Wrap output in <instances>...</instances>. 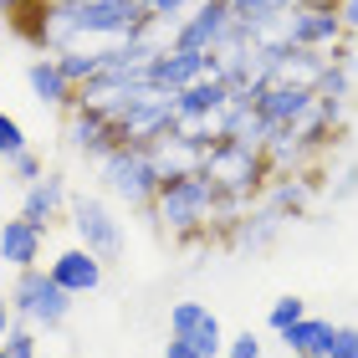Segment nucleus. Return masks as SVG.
Returning <instances> with one entry per match:
<instances>
[{"instance_id":"f257e3e1","label":"nucleus","mask_w":358,"mask_h":358,"mask_svg":"<svg viewBox=\"0 0 358 358\" xmlns=\"http://www.w3.org/2000/svg\"><path fill=\"white\" fill-rule=\"evenodd\" d=\"M149 26L143 0H52V21H46V46L72 52L77 41H128Z\"/></svg>"},{"instance_id":"f03ea898","label":"nucleus","mask_w":358,"mask_h":358,"mask_svg":"<svg viewBox=\"0 0 358 358\" xmlns=\"http://www.w3.org/2000/svg\"><path fill=\"white\" fill-rule=\"evenodd\" d=\"M220 200H225V189L205 169H189V174L164 179V189H159V200H154V220H159V231H169V236H194V231H205V225L215 220Z\"/></svg>"},{"instance_id":"7ed1b4c3","label":"nucleus","mask_w":358,"mask_h":358,"mask_svg":"<svg viewBox=\"0 0 358 358\" xmlns=\"http://www.w3.org/2000/svg\"><path fill=\"white\" fill-rule=\"evenodd\" d=\"M10 307H15V322L52 333V328H62V322H67V313H72V292H62L52 271L31 266V271H15Z\"/></svg>"},{"instance_id":"20e7f679","label":"nucleus","mask_w":358,"mask_h":358,"mask_svg":"<svg viewBox=\"0 0 358 358\" xmlns=\"http://www.w3.org/2000/svg\"><path fill=\"white\" fill-rule=\"evenodd\" d=\"M97 164H103L108 189L118 194L123 205H154L159 189H164V174H159L154 154L138 149V143H118V149H113L108 159H97Z\"/></svg>"},{"instance_id":"39448f33","label":"nucleus","mask_w":358,"mask_h":358,"mask_svg":"<svg viewBox=\"0 0 358 358\" xmlns=\"http://www.w3.org/2000/svg\"><path fill=\"white\" fill-rule=\"evenodd\" d=\"M266 154L262 149H251V143H236V138H215L205 149V174L215 179V185L225 189V194H246V189H256L266 179Z\"/></svg>"},{"instance_id":"423d86ee","label":"nucleus","mask_w":358,"mask_h":358,"mask_svg":"<svg viewBox=\"0 0 358 358\" xmlns=\"http://www.w3.org/2000/svg\"><path fill=\"white\" fill-rule=\"evenodd\" d=\"M72 231H77V241H83L103 266L123 256V225L113 220V210L97 200V194H77V200H72Z\"/></svg>"},{"instance_id":"0eeeda50","label":"nucleus","mask_w":358,"mask_h":358,"mask_svg":"<svg viewBox=\"0 0 358 358\" xmlns=\"http://www.w3.org/2000/svg\"><path fill=\"white\" fill-rule=\"evenodd\" d=\"M169 338H179L185 348H194L200 358H225V328L205 302H174L169 307Z\"/></svg>"},{"instance_id":"6e6552de","label":"nucleus","mask_w":358,"mask_h":358,"mask_svg":"<svg viewBox=\"0 0 358 358\" xmlns=\"http://www.w3.org/2000/svg\"><path fill=\"white\" fill-rule=\"evenodd\" d=\"M343 15L338 10H317V6H292L287 21H282V41L287 46H313V52H322V46H338L343 41Z\"/></svg>"},{"instance_id":"1a4fd4ad","label":"nucleus","mask_w":358,"mask_h":358,"mask_svg":"<svg viewBox=\"0 0 358 358\" xmlns=\"http://www.w3.org/2000/svg\"><path fill=\"white\" fill-rule=\"evenodd\" d=\"M200 77H215V52H179V46H164L149 62V83L159 92H185Z\"/></svg>"},{"instance_id":"9d476101","label":"nucleus","mask_w":358,"mask_h":358,"mask_svg":"<svg viewBox=\"0 0 358 358\" xmlns=\"http://www.w3.org/2000/svg\"><path fill=\"white\" fill-rule=\"evenodd\" d=\"M256 108L271 128H302L307 118L317 113V87H282V83H266L256 92Z\"/></svg>"},{"instance_id":"9b49d317","label":"nucleus","mask_w":358,"mask_h":358,"mask_svg":"<svg viewBox=\"0 0 358 358\" xmlns=\"http://www.w3.org/2000/svg\"><path fill=\"white\" fill-rule=\"evenodd\" d=\"M41 246H46V225L26 220V215H6V225H0V262L6 266L31 271L41 262Z\"/></svg>"},{"instance_id":"f8f14e48","label":"nucleus","mask_w":358,"mask_h":358,"mask_svg":"<svg viewBox=\"0 0 358 358\" xmlns=\"http://www.w3.org/2000/svg\"><path fill=\"white\" fill-rule=\"evenodd\" d=\"M67 138H72V149L87 154V159H108L113 149H118V128H113V118L97 113V108H72Z\"/></svg>"},{"instance_id":"ddd939ff","label":"nucleus","mask_w":358,"mask_h":358,"mask_svg":"<svg viewBox=\"0 0 358 358\" xmlns=\"http://www.w3.org/2000/svg\"><path fill=\"white\" fill-rule=\"evenodd\" d=\"M46 271H52V276H57V287H62V292H72V297H87V292L103 287V262H97L87 246H67Z\"/></svg>"},{"instance_id":"4468645a","label":"nucleus","mask_w":358,"mask_h":358,"mask_svg":"<svg viewBox=\"0 0 358 358\" xmlns=\"http://www.w3.org/2000/svg\"><path fill=\"white\" fill-rule=\"evenodd\" d=\"M225 6H231V15L256 41H282V21L297 0H225Z\"/></svg>"},{"instance_id":"2eb2a0df","label":"nucleus","mask_w":358,"mask_h":358,"mask_svg":"<svg viewBox=\"0 0 358 358\" xmlns=\"http://www.w3.org/2000/svg\"><path fill=\"white\" fill-rule=\"evenodd\" d=\"M26 87L31 97H36L41 108H72L77 103V87L67 83V72H62V62L57 57H36L26 67Z\"/></svg>"},{"instance_id":"dca6fc26","label":"nucleus","mask_w":358,"mask_h":358,"mask_svg":"<svg viewBox=\"0 0 358 358\" xmlns=\"http://www.w3.org/2000/svg\"><path fill=\"white\" fill-rule=\"evenodd\" d=\"M62 210H72L62 174H41L36 185H26V194H21V215L26 220H36V225L52 231V220H62Z\"/></svg>"},{"instance_id":"f3484780","label":"nucleus","mask_w":358,"mask_h":358,"mask_svg":"<svg viewBox=\"0 0 358 358\" xmlns=\"http://www.w3.org/2000/svg\"><path fill=\"white\" fill-rule=\"evenodd\" d=\"M333 333H338V322H328V317H302V322H292V328L282 333V348L292 358H328Z\"/></svg>"},{"instance_id":"a211bd4d","label":"nucleus","mask_w":358,"mask_h":358,"mask_svg":"<svg viewBox=\"0 0 358 358\" xmlns=\"http://www.w3.org/2000/svg\"><path fill=\"white\" fill-rule=\"evenodd\" d=\"M57 62H62V72H67L72 87H87V83H97V77L108 72V46H97V52L72 46V52H57Z\"/></svg>"},{"instance_id":"6ab92c4d","label":"nucleus","mask_w":358,"mask_h":358,"mask_svg":"<svg viewBox=\"0 0 358 358\" xmlns=\"http://www.w3.org/2000/svg\"><path fill=\"white\" fill-rule=\"evenodd\" d=\"M317 97H333V103H348V62H328V72L317 77Z\"/></svg>"},{"instance_id":"aec40b11","label":"nucleus","mask_w":358,"mask_h":358,"mask_svg":"<svg viewBox=\"0 0 358 358\" xmlns=\"http://www.w3.org/2000/svg\"><path fill=\"white\" fill-rule=\"evenodd\" d=\"M302 317H307V302H302V297H276V302H271V313H266L271 333H287L292 322H302Z\"/></svg>"},{"instance_id":"412c9836","label":"nucleus","mask_w":358,"mask_h":358,"mask_svg":"<svg viewBox=\"0 0 358 358\" xmlns=\"http://www.w3.org/2000/svg\"><path fill=\"white\" fill-rule=\"evenodd\" d=\"M189 6H200V0H143V10H149L154 26H179Z\"/></svg>"},{"instance_id":"4be33fe9","label":"nucleus","mask_w":358,"mask_h":358,"mask_svg":"<svg viewBox=\"0 0 358 358\" xmlns=\"http://www.w3.org/2000/svg\"><path fill=\"white\" fill-rule=\"evenodd\" d=\"M26 149H31V143H26V128L15 123L10 113H0V159L10 164V159H15V154H26Z\"/></svg>"},{"instance_id":"5701e85b","label":"nucleus","mask_w":358,"mask_h":358,"mask_svg":"<svg viewBox=\"0 0 358 358\" xmlns=\"http://www.w3.org/2000/svg\"><path fill=\"white\" fill-rule=\"evenodd\" d=\"M0 348L10 358H36V328H26V322H15V328L0 338Z\"/></svg>"},{"instance_id":"b1692460","label":"nucleus","mask_w":358,"mask_h":358,"mask_svg":"<svg viewBox=\"0 0 358 358\" xmlns=\"http://www.w3.org/2000/svg\"><path fill=\"white\" fill-rule=\"evenodd\" d=\"M276 225H282V215H276V210L256 215V225H246V231H241V246H266V241L276 236Z\"/></svg>"},{"instance_id":"393cba45","label":"nucleus","mask_w":358,"mask_h":358,"mask_svg":"<svg viewBox=\"0 0 358 358\" xmlns=\"http://www.w3.org/2000/svg\"><path fill=\"white\" fill-rule=\"evenodd\" d=\"M6 169H10V179H21V185H36V179L46 174V164H41V159L31 154V149H26V154H15Z\"/></svg>"},{"instance_id":"a878e982","label":"nucleus","mask_w":358,"mask_h":358,"mask_svg":"<svg viewBox=\"0 0 358 358\" xmlns=\"http://www.w3.org/2000/svg\"><path fill=\"white\" fill-rule=\"evenodd\" d=\"M225 358H262V338H256L251 328L236 333V338H225Z\"/></svg>"},{"instance_id":"bb28decb","label":"nucleus","mask_w":358,"mask_h":358,"mask_svg":"<svg viewBox=\"0 0 358 358\" xmlns=\"http://www.w3.org/2000/svg\"><path fill=\"white\" fill-rule=\"evenodd\" d=\"M328 358H358V328H338V333H333Z\"/></svg>"},{"instance_id":"cd10ccee","label":"nucleus","mask_w":358,"mask_h":358,"mask_svg":"<svg viewBox=\"0 0 358 358\" xmlns=\"http://www.w3.org/2000/svg\"><path fill=\"white\" fill-rule=\"evenodd\" d=\"M302 200H307L302 185H282V189H276V205H282V210H302Z\"/></svg>"},{"instance_id":"c85d7f7f","label":"nucleus","mask_w":358,"mask_h":358,"mask_svg":"<svg viewBox=\"0 0 358 358\" xmlns=\"http://www.w3.org/2000/svg\"><path fill=\"white\" fill-rule=\"evenodd\" d=\"M338 15H343L348 31H358V0H338Z\"/></svg>"},{"instance_id":"c756f323","label":"nucleus","mask_w":358,"mask_h":358,"mask_svg":"<svg viewBox=\"0 0 358 358\" xmlns=\"http://www.w3.org/2000/svg\"><path fill=\"white\" fill-rule=\"evenodd\" d=\"M10 328H15V307L6 302V292H0V338H6Z\"/></svg>"},{"instance_id":"7c9ffc66","label":"nucleus","mask_w":358,"mask_h":358,"mask_svg":"<svg viewBox=\"0 0 358 358\" xmlns=\"http://www.w3.org/2000/svg\"><path fill=\"white\" fill-rule=\"evenodd\" d=\"M164 358H200V353H194V348H185L179 338H169V343H164Z\"/></svg>"},{"instance_id":"2f4dec72","label":"nucleus","mask_w":358,"mask_h":358,"mask_svg":"<svg viewBox=\"0 0 358 358\" xmlns=\"http://www.w3.org/2000/svg\"><path fill=\"white\" fill-rule=\"evenodd\" d=\"M353 185H358V174H353V169L338 174V194H353Z\"/></svg>"},{"instance_id":"473e14b6","label":"nucleus","mask_w":358,"mask_h":358,"mask_svg":"<svg viewBox=\"0 0 358 358\" xmlns=\"http://www.w3.org/2000/svg\"><path fill=\"white\" fill-rule=\"evenodd\" d=\"M297 6H317V10H338V0H297Z\"/></svg>"},{"instance_id":"72a5a7b5","label":"nucleus","mask_w":358,"mask_h":358,"mask_svg":"<svg viewBox=\"0 0 358 358\" xmlns=\"http://www.w3.org/2000/svg\"><path fill=\"white\" fill-rule=\"evenodd\" d=\"M0 15H10V0H0Z\"/></svg>"},{"instance_id":"f704fd0d","label":"nucleus","mask_w":358,"mask_h":358,"mask_svg":"<svg viewBox=\"0 0 358 358\" xmlns=\"http://www.w3.org/2000/svg\"><path fill=\"white\" fill-rule=\"evenodd\" d=\"M6 174H10V169H6V159H0V179H6Z\"/></svg>"},{"instance_id":"c9c22d12","label":"nucleus","mask_w":358,"mask_h":358,"mask_svg":"<svg viewBox=\"0 0 358 358\" xmlns=\"http://www.w3.org/2000/svg\"><path fill=\"white\" fill-rule=\"evenodd\" d=\"M0 225H6V205H0Z\"/></svg>"},{"instance_id":"e433bc0d","label":"nucleus","mask_w":358,"mask_h":358,"mask_svg":"<svg viewBox=\"0 0 358 358\" xmlns=\"http://www.w3.org/2000/svg\"><path fill=\"white\" fill-rule=\"evenodd\" d=\"M0 358H10V353H6V348H0Z\"/></svg>"}]
</instances>
